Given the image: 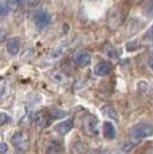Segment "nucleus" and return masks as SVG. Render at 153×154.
Masks as SVG:
<instances>
[{
    "label": "nucleus",
    "mask_w": 153,
    "mask_h": 154,
    "mask_svg": "<svg viewBox=\"0 0 153 154\" xmlns=\"http://www.w3.org/2000/svg\"><path fill=\"white\" fill-rule=\"evenodd\" d=\"M7 51L10 55H16L20 51V40L17 38H11L7 40Z\"/></svg>",
    "instance_id": "nucleus-11"
},
{
    "label": "nucleus",
    "mask_w": 153,
    "mask_h": 154,
    "mask_svg": "<svg viewBox=\"0 0 153 154\" xmlns=\"http://www.w3.org/2000/svg\"><path fill=\"white\" fill-rule=\"evenodd\" d=\"M145 40H153V24H152V27L148 29V32H146Z\"/></svg>",
    "instance_id": "nucleus-22"
},
{
    "label": "nucleus",
    "mask_w": 153,
    "mask_h": 154,
    "mask_svg": "<svg viewBox=\"0 0 153 154\" xmlns=\"http://www.w3.org/2000/svg\"><path fill=\"white\" fill-rule=\"evenodd\" d=\"M101 111L104 112L105 115H108V117H110V118H113V119H118V115H117V111L114 110L113 107H111L110 105H106V106H104V107H101Z\"/></svg>",
    "instance_id": "nucleus-13"
},
{
    "label": "nucleus",
    "mask_w": 153,
    "mask_h": 154,
    "mask_svg": "<svg viewBox=\"0 0 153 154\" xmlns=\"http://www.w3.org/2000/svg\"><path fill=\"white\" fill-rule=\"evenodd\" d=\"M39 3H40V0H27V4L30 7H36Z\"/></svg>",
    "instance_id": "nucleus-25"
},
{
    "label": "nucleus",
    "mask_w": 153,
    "mask_h": 154,
    "mask_svg": "<svg viewBox=\"0 0 153 154\" xmlns=\"http://www.w3.org/2000/svg\"><path fill=\"white\" fill-rule=\"evenodd\" d=\"M82 127H83V131L86 133L89 137H97L99 133L98 130V119H97L94 115L89 114L82 119Z\"/></svg>",
    "instance_id": "nucleus-2"
},
{
    "label": "nucleus",
    "mask_w": 153,
    "mask_h": 154,
    "mask_svg": "<svg viewBox=\"0 0 153 154\" xmlns=\"http://www.w3.org/2000/svg\"><path fill=\"white\" fill-rule=\"evenodd\" d=\"M50 112H54V114H52V117H57V118H63L64 115H66V111L57 110V109H52V110H50Z\"/></svg>",
    "instance_id": "nucleus-19"
},
{
    "label": "nucleus",
    "mask_w": 153,
    "mask_h": 154,
    "mask_svg": "<svg viewBox=\"0 0 153 154\" xmlns=\"http://www.w3.org/2000/svg\"><path fill=\"white\" fill-rule=\"evenodd\" d=\"M12 145L15 146V149L20 150V152H26L28 150V146H30V137L26 131H16L15 134L12 135Z\"/></svg>",
    "instance_id": "nucleus-3"
},
{
    "label": "nucleus",
    "mask_w": 153,
    "mask_h": 154,
    "mask_svg": "<svg viewBox=\"0 0 153 154\" xmlns=\"http://www.w3.org/2000/svg\"><path fill=\"white\" fill-rule=\"evenodd\" d=\"M5 36H7V32L3 28H0V43H3L5 40Z\"/></svg>",
    "instance_id": "nucleus-24"
},
{
    "label": "nucleus",
    "mask_w": 153,
    "mask_h": 154,
    "mask_svg": "<svg viewBox=\"0 0 153 154\" xmlns=\"http://www.w3.org/2000/svg\"><path fill=\"white\" fill-rule=\"evenodd\" d=\"M97 154H111L110 152H106V150H102V152H98Z\"/></svg>",
    "instance_id": "nucleus-27"
},
{
    "label": "nucleus",
    "mask_w": 153,
    "mask_h": 154,
    "mask_svg": "<svg viewBox=\"0 0 153 154\" xmlns=\"http://www.w3.org/2000/svg\"><path fill=\"white\" fill-rule=\"evenodd\" d=\"M153 134V126L149 123H137L136 126L132 127L130 130V135L136 142L148 138Z\"/></svg>",
    "instance_id": "nucleus-1"
},
{
    "label": "nucleus",
    "mask_w": 153,
    "mask_h": 154,
    "mask_svg": "<svg viewBox=\"0 0 153 154\" xmlns=\"http://www.w3.org/2000/svg\"><path fill=\"white\" fill-rule=\"evenodd\" d=\"M34 23L38 28H45L47 27V24L50 23V15L43 10H39L34 14Z\"/></svg>",
    "instance_id": "nucleus-5"
},
{
    "label": "nucleus",
    "mask_w": 153,
    "mask_h": 154,
    "mask_svg": "<svg viewBox=\"0 0 153 154\" xmlns=\"http://www.w3.org/2000/svg\"><path fill=\"white\" fill-rule=\"evenodd\" d=\"M74 127V123H73L71 119L69 121H63V122H59L58 125L54 126V131L59 135H66L67 133H70Z\"/></svg>",
    "instance_id": "nucleus-8"
},
{
    "label": "nucleus",
    "mask_w": 153,
    "mask_h": 154,
    "mask_svg": "<svg viewBox=\"0 0 153 154\" xmlns=\"http://www.w3.org/2000/svg\"><path fill=\"white\" fill-rule=\"evenodd\" d=\"M134 145H136V141H134V140L126 142V143L122 146V150H123V152H126V153H129V152H130V150L134 147Z\"/></svg>",
    "instance_id": "nucleus-17"
},
{
    "label": "nucleus",
    "mask_w": 153,
    "mask_h": 154,
    "mask_svg": "<svg viewBox=\"0 0 153 154\" xmlns=\"http://www.w3.org/2000/svg\"><path fill=\"white\" fill-rule=\"evenodd\" d=\"M148 64H149V67H151V70L153 71V56L148 60Z\"/></svg>",
    "instance_id": "nucleus-26"
},
{
    "label": "nucleus",
    "mask_w": 153,
    "mask_h": 154,
    "mask_svg": "<svg viewBox=\"0 0 153 154\" xmlns=\"http://www.w3.org/2000/svg\"><path fill=\"white\" fill-rule=\"evenodd\" d=\"M74 62H75L76 66L86 67V66H89L90 62H92V56H90V54L86 51H79V52H76L75 56H74Z\"/></svg>",
    "instance_id": "nucleus-7"
},
{
    "label": "nucleus",
    "mask_w": 153,
    "mask_h": 154,
    "mask_svg": "<svg viewBox=\"0 0 153 154\" xmlns=\"http://www.w3.org/2000/svg\"><path fill=\"white\" fill-rule=\"evenodd\" d=\"M10 121V117H8V114H5V112H0V127L4 126L5 123Z\"/></svg>",
    "instance_id": "nucleus-18"
},
{
    "label": "nucleus",
    "mask_w": 153,
    "mask_h": 154,
    "mask_svg": "<svg viewBox=\"0 0 153 154\" xmlns=\"http://www.w3.org/2000/svg\"><path fill=\"white\" fill-rule=\"evenodd\" d=\"M73 147H74V150L78 154H86L89 152V146L81 140H75L74 143H73Z\"/></svg>",
    "instance_id": "nucleus-12"
},
{
    "label": "nucleus",
    "mask_w": 153,
    "mask_h": 154,
    "mask_svg": "<svg viewBox=\"0 0 153 154\" xmlns=\"http://www.w3.org/2000/svg\"><path fill=\"white\" fill-rule=\"evenodd\" d=\"M50 122V112L46 110H39L35 112V117H34V123L36 126V129L43 130L48 126Z\"/></svg>",
    "instance_id": "nucleus-4"
},
{
    "label": "nucleus",
    "mask_w": 153,
    "mask_h": 154,
    "mask_svg": "<svg viewBox=\"0 0 153 154\" xmlns=\"http://www.w3.org/2000/svg\"><path fill=\"white\" fill-rule=\"evenodd\" d=\"M7 7L10 11H16L20 8V5H22V0H7Z\"/></svg>",
    "instance_id": "nucleus-14"
},
{
    "label": "nucleus",
    "mask_w": 153,
    "mask_h": 154,
    "mask_svg": "<svg viewBox=\"0 0 153 154\" xmlns=\"http://www.w3.org/2000/svg\"><path fill=\"white\" fill-rule=\"evenodd\" d=\"M144 12L148 16H153V0H149L145 5H144Z\"/></svg>",
    "instance_id": "nucleus-16"
},
{
    "label": "nucleus",
    "mask_w": 153,
    "mask_h": 154,
    "mask_svg": "<svg viewBox=\"0 0 153 154\" xmlns=\"http://www.w3.org/2000/svg\"><path fill=\"white\" fill-rule=\"evenodd\" d=\"M111 71V66L109 62H98V63L95 64V67H94V74H95L97 76H106L110 74Z\"/></svg>",
    "instance_id": "nucleus-9"
},
{
    "label": "nucleus",
    "mask_w": 153,
    "mask_h": 154,
    "mask_svg": "<svg viewBox=\"0 0 153 154\" xmlns=\"http://www.w3.org/2000/svg\"><path fill=\"white\" fill-rule=\"evenodd\" d=\"M63 143L59 140H51L47 143L45 154H63Z\"/></svg>",
    "instance_id": "nucleus-6"
},
{
    "label": "nucleus",
    "mask_w": 153,
    "mask_h": 154,
    "mask_svg": "<svg viewBox=\"0 0 153 154\" xmlns=\"http://www.w3.org/2000/svg\"><path fill=\"white\" fill-rule=\"evenodd\" d=\"M8 7H7V4L5 3H3V2H0V16H3V15H5L8 12Z\"/></svg>",
    "instance_id": "nucleus-20"
},
{
    "label": "nucleus",
    "mask_w": 153,
    "mask_h": 154,
    "mask_svg": "<svg viewBox=\"0 0 153 154\" xmlns=\"http://www.w3.org/2000/svg\"><path fill=\"white\" fill-rule=\"evenodd\" d=\"M104 51H105V54H106L109 58H118V54H117L116 48H114V47H111V46H109V44L105 46Z\"/></svg>",
    "instance_id": "nucleus-15"
},
{
    "label": "nucleus",
    "mask_w": 153,
    "mask_h": 154,
    "mask_svg": "<svg viewBox=\"0 0 153 154\" xmlns=\"http://www.w3.org/2000/svg\"><path fill=\"white\" fill-rule=\"evenodd\" d=\"M8 152V145L5 143V142H2L0 143V154H4Z\"/></svg>",
    "instance_id": "nucleus-23"
},
{
    "label": "nucleus",
    "mask_w": 153,
    "mask_h": 154,
    "mask_svg": "<svg viewBox=\"0 0 153 154\" xmlns=\"http://www.w3.org/2000/svg\"><path fill=\"white\" fill-rule=\"evenodd\" d=\"M137 47H138V43L136 42V40L126 44V50H128V51H134V50H137Z\"/></svg>",
    "instance_id": "nucleus-21"
},
{
    "label": "nucleus",
    "mask_w": 153,
    "mask_h": 154,
    "mask_svg": "<svg viewBox=\"0 0 153 154\" xmlns=\"http://www.w3.org/2000/svg\"><path fill=\"white\" fill-rule=\"evenodd\" d=\"M102 133H104V137L106 140H114L116 138V127L111 122H104L102 125Z\"/></svg>",
    "instance_id": "nucleus-10"
}]
</instances>
